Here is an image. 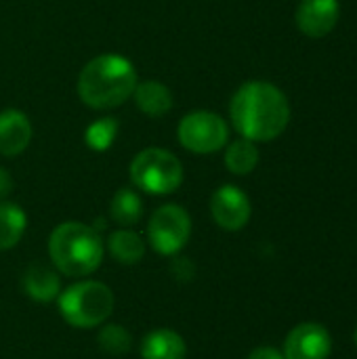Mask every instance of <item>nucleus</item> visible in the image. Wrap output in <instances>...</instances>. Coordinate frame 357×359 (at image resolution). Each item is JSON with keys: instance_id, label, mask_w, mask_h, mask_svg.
I'll use <instances>...</instances> for the list:
<instances>
[{"instance_id": "nucleus-6", "label": "nucleus", "mask_w": 357, "mask_h": 359, "mask_svg": "<svg viewBox=\"0 0 357 359\" xmlns=\"http://www.w3.org/2000/svg\"><path fill=\"white\" fill-rule=\"evenodd\" d=\"M177 137L187 151L204 156V154H215L227 145L229 126L219 114L198 109L181 118Z\"/></svg>"}, {"instance_id": "nucleus-22", "label": "nucleus", "mask_w": 357, "mask_h": 359, "mask_svg": "<svg viewBox=\"0 0 357 359\" xmlns=\"http://www.w3.org/2000/svg\"><path fill=\"white\" fill-rule=\"evenodd\" d=\"M248 359H286L278 349H274V347H259V349H255L252 353H250V358Z\"/></svg>"}, {"instance_id": "nucleus-16", "label": "nucleus", "mask_w": 357, "mask_h": 359, "mask_svg": "<svg viewBox=\"0 0 357 359\" xmlns=\"http://www.w3.org/2000/svg\"><path fill=\"white\" fill-rule=\"evenodd\" d=\"M109 252L118 263L124 265H135L143 259L145 255V244L139 233L128 231V229H118L109 236Z\"/></svg>"}, {"instance_id": "nucleus-24", "label": "nucleus", "mask_w": 357, "mask_h": 359, "mask_svg": "<svg viewBox=\"0 0 357 359\" xmlns=\"http://www.w3.org/2000/svg\"><path fill=\"white\" fill-rule=\"evenodd\" d=\"M356 345H357V330H356Z\"/></svg>"}, {"instance_id": "nucleus-11", "label": "nucleus", "mask_w": 357, "mask_h": 359, "mask_svg": "<svg viewBox=\"0 0 357 359\" xmlns=\"http://www.w3.org/2000/svg\"><path fill=\"white\" fill-rule=\"evenodd\" d=\"M32 141V122L21 109L0 111V156L15 158Z\"/></svg>"}, {"instance_id": "nucleus-20", "label": "nucleus", "mask_w": 357, "mask_h": 359, "mask_svg": "<svg viewBox=\"0 0 357 359\" xmlns=\"http://www.w3.org/2000/svg\"><path fill=\"white\" fill-rule=\"evenodd\" d=\"M99 345L103 351H107L112 355H124L130 351L133 339H130L128 330L122 326H105L99 332Z\"/></svg>"}, {"instance_id": "nucleus-9", "label": "nucleus", "mask_w": 357, "mask_h": 359, "mask_svg": "<svg viewBox=\"0 0 357 359\" xmlns=\"http://www.w3.org/2000/svg\"><path fill=\"white\" fill-rule=\"evenodd\" d=\"M332 351V339L322 324H299L290 330L284 343L286 359H328Z\"/></svg>"}, {"instance_id": "nucleus-10", "label": "nucleus", "mask_w": 357, "mask_h": 359, "mask_svg": "<svg viewBox=\"0 0 357 359\" xmlns=\"http://www.w3.org/2000/svg\"><path fill=\"white\" fill-rule=\"evenodd\" d=\"M339 15V0H301L297 8V25L309 38H324L335 29Z\"/></svg>"}, {"instance_id": "nucleus-1", "label": "nucleus", "mask_w": 357, "mask_h": 359, "mask_svg": "<svg viewBox=\"0 0 357 359\" xmlns=\"http://www.w3.org/2000/svg\"><path fill=\"white\" fill-rule=\"evenodd\" d=\"M234 128L248 141L267 143L278 139L290 122V103L271 82H244L229 103Z\"/></svg>"}, {"instance_id": "nucleus-12", "label": "nucleus", "mask_w": 357, "mask_h": 359, "mask_svg": "<svg viewBox=\"0 0 357 359\" xmlns=\"http://www.w3.org/2000/svg\"><path fill=\"white\" fill-rule=\"evenodd\" d=\"M133 97H135L137 107L149 118H162L173 109V93L160 80L137 82Z\"/></svg>"}, {"instance_id": "nucleus-13", "label": "nucleus", "mask_w": 357, "mask_h": 359, "mask_svg": "<svg viewBox=\"0 0 357 359\" xmlns=\"http://www.w3.org/2000/svg\"><path fill=\"white\" fill-rule=\"evenodd\" d=\"M185 353H187L185 341L175 330L168 328L149 332L141 345L143 359H185Z\"/></svg>"}, {"instance_id": "nucleus-5", "label": "nucleus", "mask_w": 357, "mask_h": 359, "mask_svg": "<svg viewBox=\"0 0 357 359\" xmlns=\"http://www.w3.org/2000/svg\"><path fill=\"white\" fill-rule=\"evenodd\" d=\"M130 181L151 196H168L183 183L181 160L162 147H147L130 162Z\"/></svg>"}, {"instance_id": "nucleus-2", "label": "nucleus", "mask_w": 357, "mask_h": 359, "mask_svg": "<svg viewBox=\"0 0 357 359\" xmlns=\"http://www.w3.org/2000/svg\"><path fill=\"white\" fill-rule=\"evenodd\" d=\"M137 82V69L130 59L105 53L82 67L78 76V95L90 109H114L133 97Z\"/></svg>"}, {"instance_id": "nucleus-8", "label": "nucleus", "mask_w": 357, "mask_h": 359, "mask_svg": "<svg viewBox=\"0 0 357 359\" xmlns=\"http://www.w3.org/2000/svg\"><path fill=\"white\" fill-rule=\"evenodd\" d=\"M210 212L215 223L225 231H240L250 221V200L236 185L219 187L210 198Z\"/></svg>"}, {"instance_id": "nucleus-23", "label": "nucleus", "mask_w": 357, "mask_h": 359, "mask_svg": "<svg viewBox=\"0 0 357 359\" xmlns=\"http://www.w3.org/2000/svg\"><path fill=\"white\" fill-rule=\"evenodd\" d=\"M13 191V177L8 170L0 168V200H4Z\"/></svg>"}, {"instance_id": "nucleus-18", "label": "nucleus", "mask_w": 357, "mask_h": 359, "mask_svg": "<svg viewBox=\"0 0 357 359\" xmlns=\"http://www.w3.org/2000/svg\"><path fill=\"white\" fill-rule=\"evenodd\" d=\"M259 164V149L255 141L238 139L225 151V166L234 175H250Z\"/></svg>"}, {"instance_id": "nucleus-21", "label": "nucleus", "mask_w": 357, "mask_h": 359, "mask_svg": "<svg viewBox=\"0 0 357 359\" xmlns=\"http://www.w3.org/2000/svg\"><path fill=\"white\" fill-rule=\"evenodd\" d=\"M170 269H173L175 278L181 280V282H189L196 276V267H194V263L189 259H177Z\"/></svg>"}, {"instance_id": "nucleus-14", "label": "nucleus", "mask_w": 357, "mask_h": 359, "mask_svg": "<svg viewBox=\"0 0 357 359\" xmlns=\"http://www.w3.org/2000/svg\"><path fill=\"white\" fill-rule=\"evenodd\" d=\"M23 290L32 301L38 303H48L53 299L59 297V278L53 269H48L46 265H29L27 271L23 273Z\"/></svg>"}, {"instance_id": "nucleus-19", "label": "nucleus", "mask_w": 357, "mask_h": 359, "mask_svg": "<svg viewBox=\"0 0 357 359\" xmlns=\"http://www.w3.org/2000/svg\"><path fill=\"white\" fill-rule=\"evenodd\" d=\"M118 120L112 116L99 118L93 124H88V128L84 130V143L93 149V151H107L118 135Z\"/></svg>"}, {"instance_id": "nucleus-3", "label": "nucleus", "mask_w": 357, "mask_h": 359, "mask_svg": "<svg viewBox=\"0 0 357 359\" xmlns=\"http://www.w3.org/2000/svg\"><path fill=\"white\" fill-rule=\"evenodd\" d=\"M48 255L61 273L69 278H84L101 265L103 242L95 227L67 221L50 233Z\"/></svg>"}, {"instance_id": "nucleus-17", "label": "nucleus", "mask_w": 357, "mask_h": 359, "mask_svg": "<svg viewBox=\"0 0 357 359\" xmlns=\"http://www.w3.org/2000/svg\"><path fill=\"white\" fill-rule=\"evenodd\" d=\"M109 215L122 227H130V225L139 223V219L143 217V202H141L139 194L128 187L116 191V196L112 198V204H109Z\"/></svg>"}, {"instance_id": "nucleus-15", "label": "nucleus", "mask_w": 357, "mask_h": 359, "mask_svg": "<svg viewBox=\"0 0 357 359\" xmlns=\"http://www.w3.org/2000/svg\"><path fill=\"white\" fill-rule=\"evenodd\" d=\"M27 227V217L13 202L0 204V250H11L19 244Z\"/></svg>"}, {"instance_id": "nucleus-7", "label": "nucleus", "mask_w": 357, "mask_h": 359, "mask_svg": "<svg viewBox=\"0 0 357 359\" xmlns=\"http://www.w3.org/2000/svg\"><path fill=\"white\" fill-rule=\"evenodd\" d=\"M191 236V219L185 208L179 204L160 206L147 225V238L156 252L160 255H177Z\"/></svg>"}, {"instance_id": "nucleus-4", "label": "nucleus", "mask_w": 357, "mask_h": 359, "mask_svg": "<svg viewBox=\"0 0 357 359\" xmlns=\"http://www.w3.org/2000/svg\"><path fill=\"white\" fill-rule=\"evenodd\" d=\"M59 311L74 328H95L114 311V294L101 282H78L59 294Z\"/></svg>"}]
</instances>
